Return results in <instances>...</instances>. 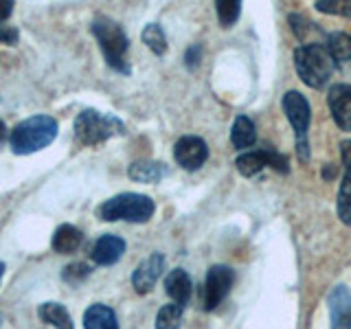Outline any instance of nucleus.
Wrapping results in <instances>:
<instances>
[{
  "label": "nucleus",
  "instance_id": "1a4fd4ad",
  "mask_svg": "<svg viewBox=\"0 0 351 329\" xmlns=\"http://www.w3.org/2000/svg\"><path fill=\"white\" fill-rule=\"evenodd\" d=\"M173 158L186 171L200 169L208 158V147L200 136H182L173 147Z\"/></svg>",
  "mask_w": 351,
  "mask_h": 329
},
{
  "label": "nucleus",
  "instance_id": "cd10ccee",
  "mask_svg": "<svg viewBox=\"0 0 351 329\" xmlns=\"http://www.w3.org/2000/svg\"><path fill=\"white\" fill-rule=\"evenodd\" d=\"M18 38H20L18 29L0 25V44H9V47H14V44H18Z\"/></svg>",
  "mask_w": 351,
  "mask_h": 329
},
{
  "label": "nucleus",
  "instance_id": "7ed1b4c3",
  "mask_svg": "<svg viewBox=\"0 0 351 329\" xmlns=\"http://www.w3.org/2000/svg\"><path fill=\"white\" fill-rule=\"evenodd\" d=\"M90 31H93V36L97 38L99 49H101L110 69L128 75L130 73V64L125 60V55H128L130 42H128L125 31L121 29V25H117V22L110 20V18H97L93 22Z\"/></svg>",
  "mask_w": 351,
  "mask_h": 329
},
{
  "label": "nucleus",
  "instance_id": "2eb2a0df",
  "mask_svg": "<svg viewBox=\"0 0 351 329\" xmlns=\"http://www.w3.org/2000/svg\"><path fill=\"white\" fill-rule=\"evenodd\" d=\"M84 329H119L117 314L104 303H95L84 314Z\"/></svg>",
  "mask_w": 351,
  "mask_h": 329
},
{
  "label": "nucleus",
  "instance_id": "6ab92c4d",
  "mask_svg": "<svg viewBox=\"0 0 351 329\" xmlns=\"http://www.w3.org/2000/svg\"><path fill=\"white\" fill-rule=\"evenodd\" d=\"M38 314L47 325H53L58 329H75L73 318L62 303H44V305H40Z\"/></svg>",
  "mask_w": 351,
  "mask_h": 329
},
{
  "label": "nucleus",
  "instance_id": "412c9836",
  "mask_svg": "<svg viewBox=\"0 0 351 329\" xmlns=\"http://www.w3.org/2000/svg\"><path fill=\"white\" fill-rule=\"evenodd\" d=\"M182 310H184V305L180 303L162 305L156 314V329H178L182 323Z\"/></svg>",
  "mask_w": 351,
  "mask_h": 329
},
{
  "label": "nucleus",
  "instance_id": "c85d7f7f",
  "mask_svg": "<svg viewBox=\"0 0 351 329\" xmlns=\"http://www.w3.org/2000/svg\"><path fill=\"white\" fill-rule=\"evenodd\" d=\"M14 14V0H0V25Z\"/></svg>",
  "mask_w": 351,
  "mask_h": 329
},
{
  "label": "nucleus",
  "instance_id": "9b49d317",
  "mask_svg": "<svg viewBox=\"0 0 351 329\" xmlns=\"http://www.w3.org/2000/svg\"><path fill=\"white\" fill-rule=\"evenodd\" d=\"M162 268H165V257L160 252H152L147 259H143L138 263V268L134 270V274H132V285H134V290L138 294H147L160 279Z\"/></svg>",
  "mask_w": 351,
  "mask_h": 329
},
{
  "label": "nucleus",
  "instance_id": "20e7f679",
  "mask_svg": "<svg viewBox=\"0 0 351 329\" xmlns=\"http://www.w3.org/2000/svg\"><path fill=\"white\" fill-rule=\"evenodd\" d=\"M154 202L152 197L141 195V193H121L106 200L99 206V217L106 219V222H119V219H125V222H147L154 215Z\"/></svg>",
  "mask_w": 351,
  "mask_h": 329
},
{
  "label": "nucleus",
  "instance_id": "2f4dec72",
  "mask_svg": "<svg viewBox=\"0 0 351 329\" xmlns=\"http://www.w3.org/2000/svg\"><path fill=\"white\" fill-rule=\"evenodd\" d=\"M3 274H5V263L0 261V281H3Z\"/></svg>",
  "mask_w": 351,
  "mask_h": 329
},
{
  "label": "nucleus",
  "instance_id": "f257e3e1",
  "mask_svg": "<svg viewBox=\"0 0 351 329\" xmlns=\"http://www.w3.org/2000/svg\"><path fill=\"white\" fill-rule=\"evenodd\" d=\"M55 138H58V121L49 114L29 117L22 123H18L9 134L11 149H14V154H20V156L49 147Z\"/></svg>",
  "mask_w": 351,
  "mask_h": 329
},
{
  "label": "nucleus",
  "instance_id": "b1692460",
  "mask_svg": "<svg viewBox=\"0 0 351 329\" xmlns=\"http://www.w3.org/2000/svg\"><path fill=\"white\" fill-rule=\"evenodd\" d=\"M143 42L156 55H165V51H167V38H165L162 29L158 25H154V22L143 29Z\"/></svg>",
  "mask_w": 351,
  "mask_h": 329
},
{
  "label": "nucleus",
  "instance_id": "473e14b6",
  "mask_svg": "<svg viewBox=\"0 0 351 329\" xmlns=\"http://www.w3.org/2000/svg\"><path fill=\"white\" fill-rule=\"evenodd\" d=\"M0 325H3V314H0Z\"/></svg>",
  "mask_w": 351,
  "mask_h": 329
},
{
  "label": "nucleus",
  "instance_id": "423d86ee",
  "mask_svg": "<svg viewBox=\"0 0 351 329\" xmlns=\"http://www.w3.org/2000/svg\"><path fill=\"white\" fill-rule=\"evenodd\" d=\"M281 106L285 117H288V121L294 127L296 154H299L301 160H310V145H307V130H310V119H312L310 103H307V99L301 93L290 90L283 95Z\"/></svg>",
  "mask_w": 351,
  "mask_h": 329
},
{
  "label": "nucleus",
  "instance_id": "ddd939ff",
  "mask_svg": "<svg viewBox=\"0 0 351 329\" xmlns=\"http://www.w3.org/2000/svg\"><path fill=\"white\" fill-rule=\"evenodd\" d=\"M125 252V241L117 237V235H104L95 241L93 246V261L99 263V266H112L117 263Z\"/></svg>",
  "mask_w": 351,
  "mask_h": 329
},
{
  "label": "nucleus",
  "instance_id": "5701e85b",
  "mask_svg": "<svg viewBox=\"0 0 351 329\" xmlns=\"http://www.w3.org/2000/svg\"><path fill=\"white\" fill-rule=\"evenodd\" d=\"M215 11L219 18V25L222 27H233L239 11H241V0H215Z\"/></svg>",
  "mask_w": 351,
  "mask_h": 329
},
{
  "label": "nucleus",
  "instance_id": "c756f323",
  "mask_svg": "<svg viewBox=\"0 0 351 329\" xmlns=\"http://www.w3.org/2000/svg\"><path fill=\"white\" fill-rule=\"evenodd\" d=\"M340 154H343V162H345V167L351 169V141L343 143V149H340Z\"/></svg>",
  "mask_w": 351,
  "mask_h": 329
},
{
  "label": "nucleus",
  "instance_id": "0eeeda50",
  "mask_svg": "<svg viewBox=\"0 0 351 329\" xmlns=\"http://www.w3.org/2000/svg\"><path fill=\"white\" fill-rule=\"evenodd\" d=\"M235 167L241 175H246V178L259 173L263 167H274L277 171L285 173L288 171V158L272 149H257V151L241 154V156L235 160Z\"/></svg>",
  "mask_w": 351,
  "mask_h": 329
},
{
  "label": "nucleus",
  "instance_id": "4be33fe9",
  "mask_svg": "<svg viewBox=\"0 0 351 329\" xmlns=\"http://www.w3.org/2000/svg\"><path fill=\"white\" fill-rule=\"evenodd\" d=\"M336 211H338V217L343 219L345 224L351 226V169L345 173L343 182H340V191H338V200H336Z\"/></svg>",
  "mask_w": 351,
  "mask_h": 329
},
{
  "label": "nucleus",
  "instance_id": "39448f33",
  "mask_svg": "<svg viewBox=\"0 0 351 329\" xmlns=\"http://www.w3.org/2000/svg\"><path fill=\"white\" fill-rule=\"evenodd\" d=\"M117 134H125V125L112 114H101L97 110H84L75 119V136L82 145H99Z\"/></svg>",
  "mask_w": 351,
  "mask_h": 329
},
{
  "label": "nucleus",
  "instance_id": "393cba45",
  "mask_svg": "<svg viewBox=\"0 0 351 329\" xmlns=\"http://www.w3.org/2000/svg\"><path fill=\"white\" fill-rule=\"evenodd\" d=\"M316 9L329 16H351V0H318Z\"/></svg>",
  "mask_w": 351,
  "mask_h": 329
},
{
  "label": "nucleus",
  "instance_id": "bb28decb",
  "mask_svg": "<svg viewBox=\"0 0 351 329\" xmlns=\"http://www.w3.org/2000/svg\"><path fill=\"white\" fill-rule=\"evenodd\" d=\"M290 27L294 31V36L299 38V40H303L307 36V31H310V22H307L305 18H301V16L292 14L290 16Z\"/></svg>",
  "mask_w": 351,
  "mask_h": 329
},
{
  "label": "nucleus",
  "instance_id": "7c9ffc66",
  "mask_svg": "<svg viewBox=\"0 0 351 329\" xmlns=\"http://www.w3.org/2000/svg\"><path fill=\"white\" fill-rule=\"evenodd\" d=\"M5 138H7V125H5V121H0V143Z\"/></svg>",
  "mask_w": 351,
  "mask_h": 329
},
{
  "label": "nucleus",
  "instance_id": "f03ea898",
  "mask_svg": "<svg viewBox=\"0 0 351 329\" xmlns=\"http://www.w3.org/2000/svg\"><path fill=\"white\" fill-rule=\"evenodd\" d=\"M294 69L310 88H323L334 75L336 62L321 44H303L294 51Z\"/></svg>",
  "mask_w": 351,
  "mask_h": 329
},
{
  "label": "nucleus",
  "instance_id": "f3484780",
  "mask_svg": "<svg viewBox=\"0 0 351 329\" xmlns=\"http://www.w3.org/2000/svg\"><path fill=\"white\" fill-rule=\"evenodd\" d=\"M257 141V132H255V123L248 117H237L233 130H230V143H233L235 149H248L255 145Z\"/></svg>",
  "mask_w": 351,
  "mask_h": 329
},
{
  "label": "nucleus",
  "instance_id": "4468645a",
  "mask_svg": "<svg viewBox=\"0 0 351 329\" xmlns=\"http://www.w3.org/2000/svg\"><path fill=\"white\" fill-rule=\"evenodd\" d=\"M191 279L189 274L184 270L176 268L167 274V279H165V290L167 294L173 299V303H180V305H186V301L191 299Z\"/></svg>",
  "mask_w": 351,
  "mask_h": 329
},
{
  "label": "nucleus",
  "instance_id": "9d476101",
  "mask_svg": "<svg viewBox=\"0 0 351 329\" xmlns=\"http://www.w3.org/2000/svg\"><path fill=\"white\" fill-rule=\"evenodd\" d=\"M327 106L329 112H332L334 123L343 132H351V86L336 84L329 88Z\"/></svg>",
  "mask_w": 351,
  "mask_h": 329
},
{
  "label": "nucleus",
  "instance_id": "a211bd4d",
  "mask_svg": "<svg viewBox=\"0 0 351 329\" xmlns=\"http://www.w3.org/2000/svg\"><path fill=\"white\" fill-rule=\"evenodd\" d=\"M165 173H167V167L162 162H154V160H138L134 164H130L128 169V175L136 182H158Z\"/></svg>",
  "mask_w": 351,
  "mask_h": 329
},
{
  "label": "nucleus",
  "instance_id": "aec40b11",
  "mask_svg": "<svg viewBox=\"0 0 351 329\" xmlns=\"http://www.w3.org/2000/svg\"><path fill=\"white\" fill-rule=\"evenodd\" d=\"M327 51L336 64H349L351 62V38L347 33H332L327 40Z\"/></svg>",
  "mask_w": 351,
  "mask_h": 329
},
{
  "label": "nucleus",
  "instance_id": "dca6fc26",
  "mask_svg": "<svg viewBox=\"0 0 351 329\" xmlns=\"http://www.w3.org/2000/svg\"><path fill=\"white\" fill-rule=\"evenodd\" d=\"M82 244V230L77 226H71V224H62L58 226L53 235V241L51 246L55 252H60V255H69V252H75Z\"/></svg>",
  "mask_w": 351,
  "mask_h": 329
},
{
  "label": "nucleus",
  "instance_id": "f8f14e48",
  "mask_svg": "<svg viewBox=\"0 0 351 329\" xmlns=\"http://www.w3.org/2000/svg\"><path fill=\"white\" fill-rule=\"evenodd\" d=\"M327 303L332 314V329H351V292L345 285L334 288Z\"/></svg>",
  "mask_w": 351,
  "mask_h": 329
},
{
  "label": "nucleus",
  "instance_id": "a878e982",
  "mask_svg": "<svg viewBox=\"0 0 351 329\" xmlns=\"http://www.w3.org/2000/svg\"><path fill=\"white\" fill-rule=\"evenodd\" d=\"M88 274H90V266H86V263H71V266L64 268L62 279L71 285H77V283H82Z\"/></svg>",
  "mask_w": 351,
  "mask_h": 329
},
{
  "label": "nucleus",
  "instance_id": "6e6552de",
  "mask_svg": "<svg viewBox=\"0 0 351 329\" xmlns=\"http://www.w3.org/2000/svg\"><path fill=\"white\" fill-rule=\"evenodd\" d=\"M235 272L228 266H213L204 281V310H215L233 288Z\"/></svg>",
  "mask_w": 351,
  "mask_h": 329
}]
</instances>
